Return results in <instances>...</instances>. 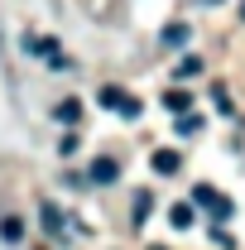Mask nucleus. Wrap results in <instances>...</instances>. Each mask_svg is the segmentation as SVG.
I'll use <instances>...</instances> for the list:
<instances>
[{
	"label": "nucleus",
	"instance_id": "nucleus-13",
	"mask_svg": "<svg viewBox=\"0 0 245 250\" xmlns=\"http://www.w3.org/2000/svg\"><path fill=\"white\" fill-rule=\"evenodd\" d=\"M202 72V58H183L178 62V77H197Z\"/></svg>",
	"mask_w": 245,
	"mask_h": 250
},
{
	"label": "nucleus",
	"instance_id": "nucleus-1",
	"mask_svg": "<svg viewBox=\"0 0 245 250\" xmlns=\"http://www.w3.org/2000/svg\"><path fill=\"white\" fill-rule=\"evenodd\" d=\"M192 202H197V207H207L216 221H226L231 212H236V207H231V197H221V192H216V188H207V183L192 188Z\"/></svg>",
	"mask_w": 245,
	"mask_h": 250
},
{
	"label": "nucleus",
	"instance_id": "nucleus-6",
	"mask_svg": "<svg viewBox=\"0 0 245 250\" xmlns=\"http://www.w3.org/2000/svg\"><path fill=\"white\" fill-rule=\"evenodd\" d=\"M163 106H168V111H178V116H187V106H192V96H187L183 87H173V92H163Z\"/></svg>",
	"mask_w": 245,
	"mask_h": 250
},
{
	"label": "nucleus",
	"instance_id": "nucleus-8",
	"mask_svg": "<svg viewBox=\"0 0 245 250\" xmlns=\"http://www.w3.org/2000/svg\"><path fill=\"white\" fill-rule=\"evenodd\" d=\"M20 236H24V221H20V217H5V221H0V241H10V246H15Z\"/></svg>",
	"mask_w": 245,
	"mask_h": 250
},
{
	"label": "nucleus",
	"instance_id": "nucleus-11",
	"mask_svg": "<svg viewBox=\"0 0 245 250\" xmlns=\"http://www.w3.org/2000/svg\"><path fill=\"white\" fill-rule=\"evenodd\" d=\"M197 130H202V116H192V111L178 116V135H197Z\"/></svg>",
	"mask_w": 245,
	"mask_h": 250
},
{
	"label": "nucleus",
	"instance_id": "nucleus-2",
	"mask_svg": "<svg viewBox=\"0 0 245 250\" xmlns=\"http://www.w3.org/2000/svg\"><path fill=\"white\" fill-rule=\"evenodd\" d=\"M149 168L168 178V173H178V168H183V154H178V149H154V154H149Z\"/></svg>",
	"mask_w": 245,
	"mask_h": 250
},
{
	"label": "nucleus",
	"instance_id": "nucleus-3",
	"mask_svg": "<svg viewBox=\"0 0 245 250\" xmlns=\"http://www.w3.org/2000/svg\"><path fill=\"white\" fill-rule=\"evenodd\" d=\"M87 178H92V183H116V178H121V164H116V159H96Z\"/></svg>",
	"mask_w": 245,
	"mask_h": 250
},
{
	"label": "nucleus",
	"instance_id": "nucleus-5",
	"mask_svg": "<svg viewBox=\"0 0 245 250\" xmlns=\"http://www.w3.org/2000/svg\"><path fill=\"white\" fill-rule=\"evenodd\" d=\"M159 39H163V48H178V43H187V39H192V29H187V24H163V34H159Z\"/></svg>",
	"mask_w": 245,
	"mask_h": 250
},
{
	"label": "nucleus",
	"instance_id": "nucleus-7",
	"mask_svg": "<svg viewBox=\"0 0 245 250\" xmlns=\"http://www.w3.org/2000/svg\"><path fill=\"white\" fill-rule=\"evenodd\" d=\"M43 231L58 236V241H67V236H62V212H58V207H48V202H43Z\"/></svg>",
	"mask_w": 245,
	"mask_h": 250
},
{
	"label": "nucleus",
	"instance_id": "nucleus-9",
	"mask_svg": "<svg viewBox=\"0 0 245 250\" xmlns=\"http://www.w3.org/2000/svg\"><path fill=\"white\" fill-rule=\"evenodd\" d=\"M168 221H173L178 231H187V226H192V207H187V202H178V207H168Z\"/></svg>",
	"mask_w": 245,
	"mask_h": 250
},
{
	"label": "nucleus",
	"instance_id": "nucleus-14",
	"mask_svg": "<svg viewBox=\"0 0 245 250\" xmlns=\"http://www.w3.org/2000/svg\"><path fill=\"white\" fill-rule=\"evenodd\" d=\"M121 116H130V121L140 116V101H135V96H125V101H121Z\"/></svg>",
	"mask_w": 245,
	"mask_h": 250
},
{
	"label": "nucleus",
	"instance_id": "nucleus-12",
	"mask_svg": "<svg viewBox=\"0 0 245 250\" xmlns=\"http://www.w3.org/2000/svg\"><path fill=\"white\" fill-rule=\"evenodd\" d=\"M149 207H154V202H149V192H135V221H144V217H149Z\"/></svg>",
	"mask_w": 245,
	"mask_h": 250
},
{
	"label": "nucleus",
	"instance_id": "nucleus-17",
	"mask_svg": "<svg viewBox=\"0 0 245 250\" xmlns=\"http://www.w3.org/2000/svg\"><path fill=\"white\" fill-rule=\"evenodd\" d=\"M149 250H163V246H149Z\"/></svg>",
	"mask_w": 245,
	"mask_h": 250
},
{
	"label": "nucleus",
	"instance_id": "nucleus-4",
	"mask_svg": "<svg viewBox=\"0 0 245 250\" xmlns=\"http://www.w3.org/2000/svg\"><path fill=\"white\" fill-rule=\"evenodd\" d=\"M53 121L77 125V121H82V101H72V96H67V101H58V106H53Z\"/></svg>",
	"mask_w": 245,
	"mask_h": 250
},
{
	"label": "nucleus",
	"instance_id": "nucleus-10",
	"mask_svg": "<svg viewBox=\"0 0 245 250\" xmlns=\"http://www.w3.org/2000/svg\"><path fill=\"white\" fill-rule=\"evenodd\" d=\"M121 101H125V92H121V87H101V106H111V111H121Z\"/></svg>",
	"mask_w": 245,
	"mask_h": 250
},
{
	"label": "nucleus",
	"instance_id": "nucleus-15",
	"mask_svg": "<svg viewBox=\"0 0 245 250\" xmlns=\"http://www.w3.org/2000/svg\"><path fill=\"white\" fill-rule=\"evenodd\" d=\"M192 5H221V0H192Z\"/></svg>",
	"mask_w": 245,
	"mask_h": 250
},
{
	"label": "nucleus",
	"instance_id": "nucleus-16",
	"mask_svg": "<svg viewBox=\"0 0 245 250\" xmlns=\"http://www.w3.org/2000/svg\"><path fill=\"white\" fill-rule=\"evenodd\" d=\"M241 20H245V0H241Z\"/></svg>",
	"mask_w": 245,
	"mask_h": 250
}]
</instances>
